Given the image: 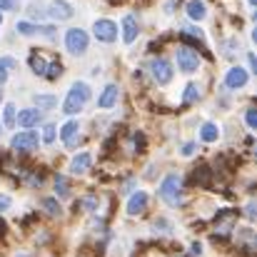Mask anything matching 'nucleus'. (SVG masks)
Here are the masks:
<instances>
[{
  "label": "nucleus",
  "mask_w": 257,
  "mask_h": 257,
  "mask_svg": "<svg viewBox=\"0 0 257 257\" xmlns=\"http://www.w3.org/2000/svg\"><path fill=\"white\" fill-rule=\"evenodd\" d=\"M18 33H23V35L55 38V28H53V25H35V23H18Z\"/></svg>",
  "instance_id": "obj_9"
},
{
  "label": "nucleus",
  "mask_w": 257,
  "mask_h": 257,
  "mask_svg": "<svg viewBox=\"0 0 257 257\" xmlns=\"http://www.w3.org/2000/svg\"><path fill=\"white\" fill-rule=\"evenodd\" d=\"M192 153H195V145H192V143L182 145V155H192Z\"/></svg>",
  "instance_id": "obj_34"
},
{
  "label": "nucleus",
  "mask_w": 257,
  "mask_h": 257,
  "mask_svg": "<svg viewBox=\"0 0 257 257\" xmlns=\"http://www.w3.org/2000/svg\"><path fill=\"white\" fill-rule=\"evenodd\" d=\"M197 100H200V87L195 83H190L185 87V102H197Z\"/></svg>",
  "instance_id": "obj_24"
},
{
  "label": "nucleus",
  "mask_w": 257,
  "mask_h": 257,
  "mask_svg": "<svg viewBox=\"0 0 257 257\" xmlns=\"http://www.w3.org/2000/svg\"><path fill=\"white\" fill-rule=\"evenodd\" d=\"M235 222H237V212H232V210L217 212V217H215V237L217 240H227L232 235V230H235Z\"/></svg>",
  "instance_id": "obj_3"
},
{
  "label": "nucleus",
  "mask_w": 257,
  "mask_h": 257,
  "mask_svg": "<svg viewBox=\"0 0 257 257\" xmlns=\"http://www.w3.org/2000/svg\"><path fill=\"white\" fill-rule=\"evenodd\" d=\"M35 102H38V110H50V107H55V97H53V95H38Z\"/></svg>",
  "instance_id": "obj_22"
},
{
  "label": "nucleus",
  "mask_w": 257,
  "mask_h": 257,
  "mask_svg": "<svg viewBox=\"0 0 257 257\" xmlns=\"http://www.w3.org/2000/svg\"><path fill=\"white\" fill-rule=\"evenodd\" d=\"M138 30H140V28H138V20H135L133 15H127V18L122 20V40H125V43H133V40L138 38Z\"/></svg>",
  "instance_id": "obj_14"
},
{
  "label": "nucleus",
  "mask_w": 257,
  "mask_h": 257,
  "mask_svg": "<svg viewBox=\"0 0 257 257\" xmlns=\"http://www.w3.org/2000/svg\"><path fill=\"white\" fill-rule=\"evenodd\" d=\"M177 65H180L182 73H195L197 65H200V58L192 48H180L177 50Z\"/></svg>",
  "instance_id": "obj_7"
},
{
  "label": "nucleus",
  "mask_w": 257,
  "mask_h": 257,
  "mask_svg": "<svg viewBox=\"0 0 257 257\" xmlns=\"http://www.w3.org/2000/svg\"><path fill=\"white\" fill-rule=\"evenodd\" d=\"M150 73H153V78L160 83V85H168L172 80V65L165 60V58H155V60H150Z\"/></svg>",
  "instance_id": "obj_6"
},
{
  "label": "nucleus",
  "mask_w": 257,
  "mask_h": 257,
  "mask_svg": "<svg viewBox=\"0 0 257 257\" xmlns=\"http://www.w3.org/2000/svg\"><path fill=\"white\" fill-rule=\"evenodd\" d=\"M5 80H8V68H5V65L0 63V85H3Z\"/></svg>",
  "instance_id": "obj_35"
},
{
  "label": "nucleus",
  "mask_w": 257,
  "mask_h": 257,
  "mask_svg": "<svg viewBox=\"0 0 257 257\" xmlns=\"http://www.w3.org/2000/svg\"><path fill=\"white\" fill-rule=\"evenodd\" d=\"M0 100H3V95H0Z\"/></svg>",
  "instance_id": "obj_40"
},
{
  "label": "nucleus",
  "mask_w": 257,
  "mask_h": 257,
  "mask_svg": "<svg viewBox=\"0 0 257 257\" xmlns=\"http://www.w3.org/2000/svg\"><path fill=\"white\" fill-rule=\"evenodd\" d=\"M18 0H0V10H15Z\"/></svg>",
  "instance_id": "obj_31"
},
{
  "label": "nucleus",
  "mask_w": 257,
  "mask_h": 257,
  "mask_svg": "<svg viewBox=\"0 0 257 257\" xmlns=\"http://www.w3.org/2000/svg\"><path fill=\"white\" fill-rule=\"evenodd\" d=\"M10 207V197L8 195H0V212H5Z\"/></svg>",
  "instance_id": "obj_32"
},
{
  "label": "nucleus",
  "mask_w": 257,
  "mask_h": 257,
  "mask_svg": "<svg viewBox=\"0 0 257 257\" xmlns=\"http://www.w3.org/2000/svg\"><path fill=\"white\" fill-rule=\"evenodd\" d=\"M90 165H92V158H90L87 153H80V155H75V158H73L70 170H73V175H83V172L90 170Z\"/></svg>",
  "instance_id": "obj_13"
},
{
  "label": "nucleus",
  "mask_w": 257,
  "mask_h": 257,
  "mask_svg": "<svg viewBox=\"0 0 257 257\" xmlns=\"http://www.w3.org/2000/svg\"><path fill=\"white\" fill-rule=\"evenodd\" d=\"M48 13H50V18H55V20H68V18H73V8H70L65 0H53Z\"/></svg>",
  "instance_id": "obj_11"
},
{
  "label": "nucleus",
  "mask_w": 257,
  "mask_h": 257,
  "mask_svg": "<svg viewBox=\"0 0 257 257\" xmlns=\"http://www.w3.org/2000/svg\"><path fill=\"white\" fill-rule=\"evenodd\" d=\"M92 33H95V38H97L100 43H112V40L117 38V25H115L112 20L102 18V20H97V23L92 25Z\"/></svg>",
  "instance_id": "obj_5"
},
{
  "label": "nucleus",
  "mask_w": 257,
  "mask_h": 257,
  "mask_svg": "<svg viewBox=\"0 0 257 257\" xmlns=\"http://www.w3.org/2000/svg\"><path fill=\"white\" fill-rule=\"evenodd\" d=\"M18 125H23V127H33V125H38L40 122V110H23L20 115H18V120H15Z\"/></svg>",
  "instance_id": "obj_16"
},
{
  "label": "nucleus",
  "mask_w": 257,
  "mask_h": 257,
  "mask_svg": "<svg viewBox=\"0 0 257 257\" xmlns=\"http://www.w3.org/2000/svg\"><path fill=\"white\" fill-rule=\"evenodd\" d=\"M0 63H3V65H5V68H8V70H13V68H15V65H18V63H15V60H13V58H0Z\"/></svg>",
  "instance_id": "obj_33"
},
{
  "label": "nucleus",
  "mask_w": 257,
  "mask_h": 257,
  "mask_svg": "<svg viewBox=\"0 0 257 257\" xmlns=\"http://www.w3.org/2000/svg\"><path fill=\"white\" fill-rule=\"evenodd\" d=\"M43 140H45V143H53V140H55V125H45V130H43Z\"/></svg>",
  "instance_id": "obj_29"
},
{
  "label": "nucleus",
  "mask_w": 257,
  "mask_h": 257,
  "mask_svg": "<svg viewBox=\"0 0 257 257\" xmlns=\"http://www.w3.org/2000/svg\"><path fill=\"white\" fill-rule=\"evenodd\" d=\"M192 180H195V185H210V168L200 165L197 170L192 172Z\"/></svg>",
  "instance_id": "obj_21"
},
{
  "label": "nucleus",
  "mask_w": 257,
  "mask_h": 257,
  "mask_svg": "<svg viewBox=\"0 0 257 257\" xmlns=\"http://www.w3.org/2000/svg\"><path fill=\"white\" fill-rule=\"evenodd\" d=\"M200 138H202L205 143H215V140L220 138L217 125H215V122H205V125H202V130H200Z\"/></svg>",
  "instance_id": "obj_19"
},
{
  "label": "nucleus",
  "mask_w": 257,
  "mask_h": 257,
  "mask_svg": "<svg viewBox=\"0 0 257 257\" xmlns=\"http://www.w3.org/2000/svg\"><path fill=\"white\" fill-rule=\"evenodd\" d=\"M148 207V195L145 192H133L130 202H127V215H140Z\"/></svg>",
  "instance_id": "obj_12"
},
{
  "label": "nucleus",
  "mask_w": 257,
  "mask_h": 257,
  "mask_svg": "<svg viewBox=\"0 0 257 257\" xmlns=\"http://www.w3.org/2000/svg\"><path fill=\"white\" fill-rule=\"evenodd\" d=\"M247 217H255V202L247 205Z\"/></svg>",
  "instance_id": "obj_36"
},
{
  "label": "nucleus",
  "mask_w": 257,
  "mask_h": 257,
  "mask_svg": "<svg viewBox=\"0 0 257 257\" xmlns=\"http://www.w3.org/2000/svg\"><path fill=\"white\" fill-rule=\"evenodd\" d=\"M250 5H257V0H250Z\"/></svg>",
  "instance_id": "obj_38"
},
{
  "label": "nucleus",
  "mask_w": 257,
  "mask_h": 257,
  "mask_svg": "<svg viewBox=\"0 0 257 257\" xmlns=\"http://www.w3.org/2000/svg\"><path fill=\"white\" fill-rule=\"evenodd\" d=\"M97 102H100V107H112V105L117 102V85H107L105 87Z\"/></svg>",
  "instance_id": "obj_17"
},
{
  "label": "nucleus",
  "mask_w": 257,
  "mask_h": 257,
  "mask_svg": "<svg viewBox=\"0 0 257 257\" xmlns=\"http://www.w3.org/2000/svg\"><path fill=\"white\" fill-rule=\"evenodd\" d=\"M245 83H247V73H245L242 68H230V70H227V75H225V85L230 87V90L245 87Z\"/></svg>",
  "instance_id": "obj_10"
},
{
  "label": "nucleus",
  "mask_w": 257,
  "mask_h": 257,
  "mask_svg": "<svg viewBox=\"0 0 257 257\" xmlns=\"http://www.w3.org/2000/svg\"><path fill=\"white\" fill-rule=\"evenodd\" d=\"M55 192H58L60 197H68V192H70V185H68V180H65L63 175L55 177Z\"/></svg>",
  "instance_id": "obj_23"
},
{
  "label": "nucleus",
  "mask_w": 257,
  "mask_h": 257,
  "mask_svg": "<svg viewBox=\"0 0 257 257\" xmlns=\"http://www.w3.org/2000/svg\"><path fill=\"white\" fill-rule=\"evenodd\" d=\"M30 68H33V73H35V75H45L48 63H45V58H43L40 53H33V55H30Z\"/></svg>",
  "instance_id": "obj_20"
},
{
  "label": "nucleus",
  "mask_w": 257,
  "mask_h": 257,
  "mask_svg": "<svg viewBox=\"0 0 257 257\" xmlns=\"http://www.w3.org/2000/svg\"><path fill=\"white\" fill-rule=\"evenodd\" d=\"M60 73H63L60 63H48V70H45V78H48V80H58Z\"/></svg>",
  "instance_id": "obj_25"
},
{
  "label": "nucleus",
  "mask_w": 257,
  "mask_h": 257,
  "mask_svg": "<svg viewBox=\"0 0 257 257\" xmlns=\"http://www.w3.org/2000/svg\"><path fill=\"white\" fill-rule=\"evenodd\" d=\"M3 230H5V227H3V220H0V232H3Z\"/></svg>",
  "instance_id": "obj_37"
},
{
  "label": "nucleus",
  "mask_w": 257,
  "mask_h": 257,
  "mask_svg": "<svg viewBox=\"0 0 257 257\" xmlns=\"http://www.w3.org/2000/svg\"><path fill=\"white\" fill-rule=\"evenodd\" d=\"M43 207H45V210H48V215H53V217H58V215H60V205H58L53 197H45V200H43Z\"/></svg>",
  "instance_id": "obj_26"
},
{
  "label": "nucleus",
  "mask_w": 257,
  "mask_h": 257,
  "mask_svg": "<svg viewBox=\"0 0 257 257\" xmlns=\"http://www.w3.org/2000/svg\"><path fill=\"white\" fill-rule=\"evenodd\" d=\"M180 187H182V180H180V175H168L165 180H163V185H160V197L168 202V205H180L182 202V192H180Z\"/></svg>",
  "instance_id": "obj_2"
},
{
  "label": "nucleus",
  "mask_w": 257,
  "mask_h": 257,
  "mask_svg": "<svg viewBox=\"0 0 257 257\" xmlns=\"http://www.w3.org/2000/svg\"><path fill=\"white\" fill-rule=\"evenodd\" d=\"M187 15L192 20H202L205 18V3L202 0H187Z\"/></svg>",
  "instance_id": "obj_18"
},
{
  "label": "nucleus",
  "mask_w": 257,
  "mask_h": 257,
  "mask_svg": "<svg viewBox=\"0 0 257 257\" xmlns=\"http://www.w3.org/2000/svg\"><path fill=\"white\" fill-rule=\"evenodd\" d=\"M65 48H68V53H73V55H83L87 50V33L80 30V28L68 30V35H65Z\"/></svg>",
  "instance_id": "obj_4"
},
{
  "label": "nucleus",
  "mask_w": 257,
  "mask_h": 257,
  "mask_svg": "<svg viewBox=\"0 0 257 257\" xmlns=\"http://www.w3.org/2000/svg\"><path fill=\"white\" fill-rule=\"evenodd\" d=\"M78 122L75 120H70V122H65L63 127H60V138H63V143L68 145V148H73L75 145V135H78Z\"/></svg>",
  "instance_id": "obj_15"
},
{
  "label": "nucleus",
  "mask_w": 257,
  "mask_h": 257,
  "mask_svg": "<svg viewBox=\"0 0 257 257\" xmlns=\"http://www.w3.org/2000/svg\"><path fill=\"white\" fill-rule=\"evenodd\" d=\"M87 100H90V87H87L85 83H75V85L70 87L68 97H65L63 110H65L68 115H75V112H80V110L85 107Z\"/></svg>",
  "instance_id": "obj_1"
},
{
  "label": "nucleus",
  "mask_w": 257,
  "mask_h": 257,
  "mask_svg": "<svg viewBox=\"0 0 257 257\" xmlns=\"http://www.w3.org/2000/svg\"><path fill=\"white\" fill-rule=\"evenodd\" d=\"M28 185H33V187H38V185H43V175L40 172H28Z\"/></svg>",
  "instance_id": "obj_28"
},
{
  "label": "nucleus",
  "mask_w": 257,
  "mask_h": 257,
  "mask_svg": "<svg viewBox=\"0 0 257 257\" xmlns=\"http://www.w3.org/2000/svg\"><path fill=\"white\" fill-rule=\"evenodd\" d=\"M13 125H15V107L5 105V127H13Z\"/></svg>",
  "instance_id": "obj_27"
},
{
  "label": "nucleus",
  "mask_w": 257,
  "mask_h": 257,
  "mask_svg": "<svg viewBox=\"0 0 257 257\" xmlns=\"http://www.w3.org/2000/svg\"><path fill=\"white\" fill-rule=\"evenodd\" d=\"M35 148H38V133H33V130L18 133L13 138V150H18V153H33Z\"/></svg>",
  "instance_id": "obj_8"
},
{
  "label": "nucleus",
  "mask_w": 257,
  "mask_h": 257,
  "mask_svg": "<svg viewBox=\"0 0 257 257\" xmlns=\"http://www.w3.org/2000/svg\"><path fill=\"white\" fill-rule=\"evenodd\" d=\"M0 23H3V13H0Z\"/></svg>",
  "instance_id": "obj_39"
},
{
  "label": "nucleus",
  "mask_w": 257,
  "mask_h": 257,
  "mask_svg": "<svg viewBox=\"0 0 257 257\" xmlns=\"http://www.w3.org/2000/svg\"><path fill=\"white\" fill-rule=\"evenodd\" d=\"M245 120H247V125H250V127H257V110L255 107H250V110L245 112Z\"/></svg>",
  "instance_id": "obj_30"
}]
</instances>
